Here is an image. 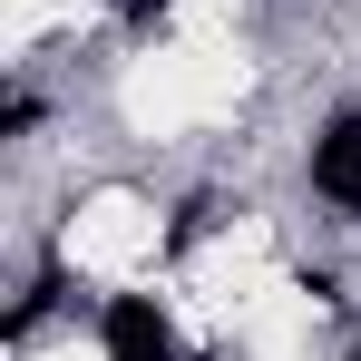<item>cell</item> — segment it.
I'll return each instance as SVG.
<instances>
[{
    "instance_id": "cell-4",
    "label": "cell",
    "mask_w": 361,
    "mask_h": 361,
    "mask_svg": "<svg viewBox=\"0 0 361 361\" xmlns=\"http://www.w3.org/2000/svg\"><path fill=\"white\" fill-rule=\"evenodd\" d=\"M39 127H49V98H39V78H10V98H0V137H10V147H30Z\"/></svg>"
},
{
    "instance_id": "cell-1",
    "label": "cell",
    "mask_w": 361,
    "mask_h": 361,
    "mask_svg": "<svg viewBox=\"0 0 361 361\" xmlns=\"http://www.w3.org/2000/svg\"><path fill=\"white\" fill-rule=\"evenodd\" d=\"M302 185H312V195H322L332 215H352V225H361V108H332V118L312 127Z\"/></svg>"
},
{
    "instance_id": "cell-2",
    "label": "cell",
    "mask_w": 361,
    "mask_h": 361,
    "mask_svg": "<svg viewBox=\"0 0 361 361\" xmlns=\"http://www.w3.org/2000/svg\"><path fill=\"white\" fill-rule=\"evenodd\" d=\"M98 352L108 361H185L176 352V322L157 293H108L98 302Z\"/></svg>"
},
{
    "instance_id": "cell-6",
    "label": "cell",
    "mask_w": 361,
    "mask_h": 361,
    "mask_svg": "<svg viewBox=\"0 0 361 361\" xmlns=\"http://www.w3.org/2000/svg\"><path fill=\"white\" fill-rule=\"evenodd\" d=\"M302 293L332 312V302H342V264H302Z\"/></svg>"
},
{
    "instance_id": "cell-3",
    "label": "cell",
    "mask_w": 361,
    "mask_h": 361,
    "mask_svg": "<svg viewBox=\"0 0 361 361\" xmlns=\"http://www.w3.org/2000/svg\"><path fill=\"white\" fill-rule=\"evenodd\" d=\"M215 215H225V195H215V185H195V195L176 205V225H166V264H176V254H195V244L215 235Z\"/></svg>"
},
{
    "instance_id": "cell-5",
    "label": "cell",
    "mask_w": 361,
    "mask_h": 361,
    "mask_svg": "<svg viewBox=\"0 0 361 361\" xmlns=\"http://www.w3.org/2000/svg\"><path fill=\"white\" fill-rule=\"evenodd\" d=\"M59 302H68V274H30V293L10 302V342H30V332H39Z\"/></svg>"
},
{
    "instance_id": "cell-7",
    "label": "cell",
    "mask_w": 361,
    "mask_h": 361,
    "mask_svg": "<svg viewBox=\"0 0 361 361\" xmlns=\"http://www.w3.org/2000/svg\"><path fill=\"white\" fill-rule=\"evenodd\" d=\"M342 361H361V342H352V352H342Z\"/></svg>"
}]
</instances>
